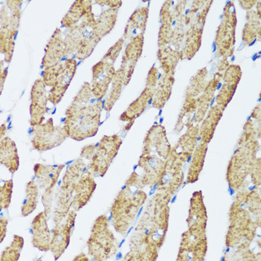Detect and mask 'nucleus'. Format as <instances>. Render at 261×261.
Returning <instances> with one entry per match:
<instances>
[{"label":"nucleus","instance_id":"nucleus-1","mask_svg":"<svg viewBox=\"0 0 261 261\" xmlns=\"http://www.w3.org/2000/svg\"><path fill=\"white\" fill-rule=\"evenodd\" d=\"M102 100L95 98L89 101H72L65 112L64 127L69 138L82 141L94 137L101 125Z\"/></svg>","mask_w":261,"mask_h":261},{"label":"nucleus","instance_id":"nucleus-18","mask_svg":"<svg viewBox=\"0 0 261 261\" xmlns=\"http://www.w3.org/2000/svg\"><path fill=\"white\" fill-rule=\"evenodd\" d=\"M70 54L65 40L63 39L61 30L58 28L55 31L46 48L45 55L42 61V67L46 69L56 65L62 61L67 55Z\"/></svg>","mask_w":261,"mask_h":261},{"label":"nucleus","instance_id":"nucleus-33","mask_svg":"<svg viewBox=\"0 0 261 261\" xmlns=\"http://www.w3.org/2000/svg\"><path fill=\"white\" fill-rule=\"evenodd\" d=\"M126 74V67L123 64L121 65L120 68L118 70L116 71L115 76L112 82V90L104 103L105 110L108 112H110L116 101L118 100L120 98L122 87L125 85Z\"/></svg>","mask_w":261,"mask_h":261},{"label":"nucleus","instance_id":"nucleus-31","mask_svg":"<svg viewBox=\"0 0 261 261\" xmlns=\"http://www.w3.org/2000/svg\"><path fill=\"white\" fill-rule=\"evenodd\" d=\"M174 78L172 74H165L159 82L157 88L154 89L152 97V107L162 109L172 94V87Z\"/></svg>","mask_w":261,"mask_h":261},{"label":"nucleus","instance_id":"nucleus-8","mask_svg":"<svg viewBox=\"0 0 261 261\" xmlns=\"http://www.w3.org/2000/svg\"><path fill=\"white\" fill-rule=\"evenodd\" d=\"M122 141L120 135L103 137L96 153L88 166V171L93 176L103 177L109 170L111 162L118 154Z\"/></svg>","mask_w":261,"mask_h":261},{"label":"nucleus","instance_id":"nucleus-29","mask_svg":"<svg viewBox=\"0 0 261 261\" xmlns=\"http://www.w3.org/2000/svg\"><path fill=\"white\" fill-rule=\"evenodd\" d=\"M92 2L78 0L74 2L70 10L61 20V25L64 28L70 29L76 27L88 13L92 11Z\"/></svg>","mask_w":261,"mask_h":261},{"label":"nucleus","instance_id":"nucleus-7","mask_svg":"<svg viewBox=\"0 0 261 261\" xmlns=\"http://www.w3.org/2000/svg\"><path fill=\"white\" fill-rule=\"evenodd\" d=\"M77 70V61L67 59L43 71V80L46 87L50 88L49 101L54 106L59 104L68 89Z\"/></svg>","mask_w":261,"mask_h":261},{"label":"nucleus","instance_id":"nucleus-27","mask_svg":"<svg viewBox=\"0 0 261 261\" xmlns=\"http://www.w3.org/2000/svg\"><path fill=\"white\" fill-rule=\"evenodd\" d=\"M154 91L145 88L144 91L142 92L138 99H135L132 104L128 106L120 117V120L125 122L135 120L138 117L144 112L149 102L152 101L153 95Z\"/></svg>","mask_w":261,"mask_h":261},{"label":"nucleus","instance_id":"nucleus-47","mask_svg":"<svg viewBox=\"0 0 261 261\" xmlns=\"http://www.w3.org/2000/svg\"><path fill=\"white\" fill-rule=\"evenodd\" d=\"M8 71L7 70H3V69H1V78H0V80H1V92L3 91V84H4L5 80H6V76H7Z\"/></svg>","mask_w":261,"mask_h":261},{"label":"nucleus","instance_id":"nucleus-10","mask_svg":"<svg viewBox=\"0 0 261 261\" xmlns=\"http://www.w3.org/2000/svg\"><path fill=\"white\" fill-rule=\"evenodd\" d=\"M207 238L206 233L188 230L182 234L177 260H203L207 254Z\"/></svg>","mask_w":261,"mask_h":261},{"label":"nucleus","instance_id":"nucleus-3","mask_svg":"<svg viewBox=\"0 0 261 261\" xmlns=\"http://www.w3.org/2000/svg\"><path fill=\"white\" fill-rule=\"evenodd\" d=\"M229 222L225 245L228 248L238 246V254L249 249L256 236L260 224L251 218V213L244 204L235 199L229 210Z\"/></svg>","mask_w":261,"mask_h":261},{"label":"nucleus","instance_id":"nucleus-45","mask_svg":"<svg viewBox=\"0 0 261 261\" xmlns=\"http://www.w3.org/2000/svg\"><path fill=\"white\" fill-rule=\"evenodd\" d=\"M96 149L97 148L95 144L88 145V146H85L81 152L80 158L91 161L96 153Z\"/></svg>","mask_w":261,"mask_h":261},{"label":"nucleus","instance_id":"nucleus-26","mask_svg":"<svg viewBox=\"0 0 261 261\" xmlns=\"http://www.w3.org/2000/svg\"><path fill=\"white\" fill-rule=\"evenodd\" d=\"M148 17H149L148 8H141L135 11L127 22L125 32H124V38L125 39L132 40L139 35H143L146 30Z\"/></svg>","mask_w":261,"mask_h":261},{"label":"nucleus","instance_id":"nucleus-49","mask_svg":"<svg viewBox=\"0 0 261 261\" xmlns=\"http://www.w3.org/2000/svg\"><path fill=\"white\" fill-rule=\"evenodd\" d=\"M6 130V124H3L1 126V140L4 138V133Z\"/></svg>","mask_w":261,"mask_h":261},{"label":"nucleus","instance_id":"nucleus-9","mask_svg":"<svg viewBox=\"0 0 261 261\" xmlns=\"http://www.w3.org/2000/svg\"><path fill=\"white\" fill-rule=\"evenodd\" d=\"M32 146L35 150L39 151L54 149L69 138L64 127L55 125L53 118H49L45 123L32 127Z\"/></svg>","mask_w":261,"mask_h":261},{"label":"nucleus","instance_id":"nucleus-48","mask_svg":"<svg viewBox=\"0 0 261 261\" xmlns=\"http://www.w3.org/2000/svg\"><path fill=\"white\" fill-rule=\"evenodd\" d=\"M74 261H88L89 260V257L86 256V254L82 253L80 255L76 256L75 258L73 259Z\"/></svg>","mask_w":261,"mask_h":261},{"label":"nucleus","instance_id":"nucleus-40","mask_svg":"<svg viewBox=\"0 0 261 261\" xmlns=\"http://www.w3.org/2000/svg\"><path fill=\"white\" fill-rule=\"evenodd\" d=\"M238 83L234 82H226L220 90V93L216 98L217 106H220L222 109H225L228 106V103L231 101L236 91Z\"/></svg>","mask_w":261,"mask_h":261},{"label":"nucleus","instance_id":"nucleus-36","mask_svg":"<svg viewBox=\"0 0 261 261\" xmlns=\"http://www.w3.org/2000/svg\"><path fill=\"white\" fill-rule=\"evenodd\" d=\"M88 170H85V164L82 158L77 159L69 167L63 177V185L65 186H75V184Z\"/></svg>","mask_w":261,"mask_h":261},{"label":"nucleus","instance_id":"nucleus-46","mask_svg":"<svg viewBox=\"0 0 261 261\" xmlns=\"http://www.w3.org/2000/svg\"><path fill=\"white\" fill-rule=\"evenodd\" d=\"M9 223V220L6 218H1L0 220V238H1V243L6 238V232H7V225Z\"/></svg>","mask_w":261,"mask_h":261},{"label":"nucleus","instance_id":"nucleus-44","mask_svg":"<svg viewBox=\"0 0 261 261\" xmlns=\"http://www.w3.org/2000/svg\"><path fill=\"white\" fill-rule=\"evenodd\" d=\"M251 182L255 186L260 185V159L256 161L254 168L251 171Z\"/></svg>","mask_w":261,"mask_h":261},{"label":"nucleus","instance_id":"nucleus-19","mask_svg":"<svg viewBox=\"0 0 261 261\" xmlns=\"http://www.w3.org/2000/svg\"><path fill=\"white\" fill-rule=\"evenodd\" d=\"M130 251L124 257L125 260H157L159 249L145 241L144 232H139L130 240Z\"/></svg>","mask_w":261,"mask_h":261},{"label":"nucleus","instance_id":"nucleus-22","mask_svg":"<svg viewBox=\"0 0 261 261\" xmlns=\"http://www.w3.org/2000/svg\"><path fill=\"white\" fill-rule=\"evenodd\" d=\"M64 164L60 165H46L43 164H35L34 167L36 182L40 188L45 189V193H53V188L59 181L61 171Z\"/></svg>","mask_w":261,"mask_h":261},{"label":"nucleus","instance_id":"nucleus-43","mask_svg":"<svg viewBox=\"0 0 261 261\" xmlns=\"http://www.w3.org/2000/svg\"><path fill=\"white\" fill-rule=\"evenodd\" d=\"M159 80V71L155 67H152L148 74L147 81H146V88L154 91Z\"/></svg>","mask_w":261,"mask_h":261},{"label":"nucleus","instance_id":"nucleus-28","mask_svg":"<svg viewBox=\"0 0 261 261\" xmlns=\"http://www.w3.org/2000/svg\"><path fill=\"white\" fill-rule=\"evenodd\" d=\"M74 187L62 185L60 191L56 196V207L54 211V222L56 225L61 223L63 219L68 215L70 207H72V195L74 193Z\"/></svg>","mask_w":261,"mask_h":261},{"label":"nucleus","instance_id":"nucleus-23","mask_svg":"<svg viewBox=\"0 0 261 261\" xmlns=\"http://www.w3.org/2000/svg\"><path fill=\"white\" fill-rule=\"evenodd\" d=\"M199 134V128L198 125L188 127L186 133L180 138L176 146L172 148L171 152L183 163L189 160L196 149Z\"/></svg>","mask_w":261,"mask_h":261},{"label":"nucleus","instance_id":"nucleus-11","mask_svg":"<svg viewBox=\"0 0 261 261\" xmlns=\"http://www.w3.org/2000/svg\"><path fill=\"white\" fill-rule=\"evenodd\" d=\"M183 164L175 154L170 153V155L166 161L164 170L158 183V191L172 196L181 188L185 180Z\"/></svg>","mask_w":261,"mask_h":261},{"label":"nucleus","instance_id":"nucleus-4","mask_svg":"<svg viewBox=\"0 0 261 261\" xmlns=\"http://www.w3.org/2000/svg\"><path fill=\"white\" fill-rule=\"evenodd\" d=\"M125 185L113 202L111 208V219L116 231L125 235L135 222L137 214L147 199V194L137 188Z\"/></svg>","mask_w":261,"mask_h":261},{"label":"nucleus","instance_id":"nucleus-17","mask_svg":"<svg viewBox=\"0 0 261 261\" xmlns=\"http://www.w3.org/2000/svg\"><path fill=\"white\" fill-rule=\"evenodd\" d=\"M166 160L155 154H142L138 166L143 169V175H140L143 187L153 188L157 185L164 170Z\"/></svg>","mask_w":261,"mask_h":261},{"label":"nucleus","instance_id":"nucleus-24","mask_svg":"<svg viewBox=\"0 0 261 261\" xmlns=\"http://www.w3.org/2000/svg\"><path fill=\"white\" fill-rule=\"evenodd\" d=\"M225 109L219 106H214L211 107L206 117L203 119L202 124L199 128V137L201 142L203 143L208 144L213 137L216 128L218 125L219 122L221 120L223 111Z\"/></svg>","mask_w":261,"mask_h":261},{"label":"nucleus","instance_id":"nucleus-16","mask_svg":"<svg viewBox=\"0 0 261 261\" xmlns=\"http://www.w3.org/2000/svg\"><path fill=\"white\" fill-rule=\"evenodd\" d=\"M207 213L204 202V196L201 191H195L192 195L188 214V230L191 231L206 233Z\"/></svg>","mask_w":261,"mask_h":261},{"label":"nucleus","instance_id":"nucleus-30","mask_svg":"<svg viewBox=\"0 0 261 261\" xmlns=\"http://www.w3.org/2000/svg\"><path fill=\"white\" fill-rule=\"evenodd\" d=\"M101 39L94 31V25L87 27L83 32L82 39L77 46L75 57L79 60H85L93 53L96 44Z\"/></svg>","mask_w":261,"mask_h":261},{"label":"nucleus","instance_id":"nucleus-5","mask_svg":"<svg viewBox=\"0 0 261 261\" xmlns=\"http://www.w3.org/2000/svg\"><path fill=\"white\" fill-rule=\"evenodd\" d=\"M240 147L232 156L227 170L226 178L231 190L238 191L255 164V154L259 145L255 138L243 135L239 142Z\"/></svg>","mask_w":261,"mask_h":261},{"label":"nucleus","instance_id":"nucleus-38","mask_svg":"<svg viewBox=\"0 0 261 261\" xmlns=\"http://www.w3.org/2000/svg\"><path fill=\"white\" fill-rule=\"evenodd\" d=\"M24 246V239L19 235H14L10 246H8L1 256V261H17L20 258L21 251Z\"/></svg>","mask_w":261,"mask_h":261},{"label":"nucleus","instance_id":"nucleus-21","mask_svg":"<svg viewBox=\"0 0 261 261\" xmlns=\"http://www.w3.org/2000/svg\"><path fill=\"white\" fill-rule=\"evenodd\" d=\"M96 188V183L89 171H87L74 187L72 208L80 211L91 200Z\"/></svg>","mask_w":261,"mask_h":261},{"label":"nucleus","instance_id":"nucleus-20","mask_svg":"<svg viewBox=\"0 0 261 261\" xmlns=\"http://www.w3.org/2000/svg\"><path fill=\"white\" fill-rule=\"evenodd\" d=\"M47 214L42 211L34 218L32 223V245L42 251H48L51 249V237L47 224Z\"/></svg>","mask_w":261,"mask_h":261},{"label":"nucleus","instance_id":"nucleus-14","mask_svg":"<svg viewBox=\"0 0 261 261\" xmlns=\"http://www.w3.org/2000/svg\"><path fill=\"white\" fill-rule=\"evenodd\" d=\"M75 211H71L66 222L58 224L54 228L51 235L50 250L54 254L55 260L60 258L68 248L70 243L71 233L75 225Z\"/></svg>","mask_w":261,"mask_h":261},{"label":"nucleus","instance_id":"nucleus-2","mask_svg":"<svg viewBox=\"0 0 261 261\" xmlns=\"http://www.w3.org/2000/svg\"><path fill=\"white\" fill-rule=\"evenodd\" d=\"M170 195L159 193L155 195L144 215L135 228L136 231L145 233V241L160 249L165 241L170 218Z\"/></svg>","mask_w":261,"mask_h":261},{"label":"nucleus","instance_id":"nucleus-25","mask_svg":"<svg viewBox=\"0 0 261 261\" xmlns=\"http://www.w3.org/2000/svg\"><path fill=\"white\" fill-rule=\"evenodd\" d=\"M0 162L6 166L11 173H15L20 167V159L15 142L5 137L0 143Z\"/></svg>","mask_w":261,"mask_h":261},{"label":"nucleus","instance_id":"nucleus-35","mask_svg":"<svg viewBox=\"0 0 261 261\" xmlns=\"http://www.w3.org/2000/svg\"><path fill=\"white\" fill-rule=\"evenodd\" d=\"M38 187L39 186L36 181L34 180L27 183V189H25L27 196L22 201V207H21L22 217H27L36 209L38 203V197H39Z\"/></svg>","mask_w":261,"mask_h":261},{"label":"nucleus","instance_id":"nucleus-42","mask_svg":"<svg viewBox=\"0 0 261 261\" xmlns=\"http://www.w3.org/2000/svg\"><path fill=\"white\" fill-rule=\"evenodd\" d=\"M124 44V38H120L112 47L109 49V51H108L107 54L104 56L103 59L105 60L109 61V62L113 63L114 64V61H116V59L118 57L119 55H120V53L121 50H122V46H123Z\"/></svg>","mask_w":261,"mask_h":261},{"label":"nucleus","instance_id":"nucleus-34","mask_svg":"<svg viewBox=\"0 0 261 261\" xmlns=\"http://www.w3.org/2000/svg\"><path fill=\"white\" fill-rule=\"evenodd\" d=\"M117 10L110 9L103 11L94 24V31L99 38L109 34L115 25Z\"/></svg>","mask_w":261,"mask_h":261},{"label":"nucleus","instance_id":"nucleus-39","mask_svg":"<svg viewBox=\"0 0 261 261\" xmlns=\"http://www.w3.org/2000/svg\"><path fill=\"white\" fill-rule=\"evenodd\" d=\"M14 38L15 36L6 31H0V46L1 53L5 55V61L7 64L11 62L14 49Z\"/></svg>","mask_w":261,"mask_h":261},{"label":"nucleus","instance_id":"nucleus-6","mask_svg":"<svg viewBox=\"0 0 261 261\" xmlns=\"http://www.w3.org/2000/svg\"><path fill=\"white\" fill-rule=\"evenodd\" d=\"M88 247V253L95 260H106L117 254L119 242L109 228L107 216H99L95 220Z\"/></svg>","mask_w":261,"mask_h":261},{"label":"nucleus","instance_id":"nucleus-13","mask_svg":"<svg viewBox=\"0 0 261 261\" xmlns=\"http://www.w3.org/2000/svg\"><path fill=\"white\" fill-rule=\"evenodd\" d=\"M46 85L43 79L35 81L31 91L30 125L34 127L43 123L47 113L49 97L46 95Z\"/></svg>","mask_w":261,"mask_h":261},{"label":"nucleus","instance_id":"nucleus-41","mask_svg":"<svg viewBox=\"0 0 261 261\" xmlns=\"http://www.w3.org/2000/svg\"><path fill=\"white\" fill-rule=\"evenodd\" d=\"M14 183L13 180H7L0 187V207L8 209L10 206L12 197Z\"/></svg>","mask_w":261,"mask_h":261},{"label":"nucleus","instance_id":"nucleus-37","mask_svg":"<svg viewBox=\"0 0 261 261\" xmlns=\"http://www.w3.org/2000/svg\"><path fill=\"white\" fill-rule=\"evenodd\" d=\"M158 56L162 64L163 70L166 74H172L178 61V58L176 57L175 53H174L170 47L162 46L159 49Z\"/></svg>","mask_w":261,"mask_h":261},{"label":"nucleus","instance_id":"nucleus-32","mask_svg":"<svg viewBox=\"0 0 261 261\" xmlns=\"http://www.w3.org/2000/svg\"><path fill=\"white\" fill-rule=\"evenodd\" d=\"M207 151V144L201 143L193 151L191 158V165H190L188 177H187V185L195 183L199 180V175H200L203 166H204Z\"/></svg>","mask_w":261,"mask_h":261},{"label":"nucleus","instance_id":"nucleus-12","mask_svg":"<svg viewBox=\"0 0 261 261\" xmlns=\"http://www.w3.org/2000/svg\"><path fill=\"white\" fill-rule=\"evenodd\" d=\"M171 150L172 147L167 139L164 126L153 125L145 137L142 154H155L167 161L170 155Z\"/></svg>","mask_w":261,"mask_h":261},{"label":"nucleus","instance_id":"nucleus-15","mask_svg":"<svg viewBox=\"0 0 261 261\" xmlns=\"http://www.w3.org/2000/svg\"><path fill=\"white\" fill-rule=\"evenodd\" d=\"M92 70V92L97 100H102L109 90V85L115 76L116 71L114 70V64L102 59V60L93 66Z\"/></svg>","mask_w":261,"mask_h":261}]
</instances>
